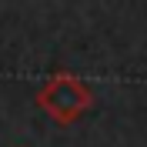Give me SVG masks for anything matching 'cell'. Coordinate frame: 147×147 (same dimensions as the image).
Listing matches in <instances>:
<instances>
[{"label": "cell", "mask_w": 147, "mask_h": 147, "mask_svg": "<svg viewBox=\"0 0 147 147\" xmlns=\"http://www.w3.org/2000/svg\"><path fill=\"white\" fill-rule=\"evenodd\" d=\"M37 104L50 120L57 124H74V120L87 114L94 104V94L90 87L77 77V74H54L47 77L44 87L37 90Z\"/></svg>", "instance_id": "1"}]
</instances>
